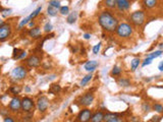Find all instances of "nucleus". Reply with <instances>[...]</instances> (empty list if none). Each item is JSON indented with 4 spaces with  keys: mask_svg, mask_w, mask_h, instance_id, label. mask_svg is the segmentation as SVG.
Masks as SVG:
<instances>
[{
    "mask_svg": "<svg viewBox=\"0 0 163 122\" xmlns=\"http://www.w3.org/2000/svg\"><path fill=\"white\" fill-rule=\"evenodd\" d=\"M99 63L96 60H91L85 63V70H87L88 72H93L97 67H98Z\"/></svg>",
    "mask_w": 163,
    "mask_h": 122,
    "instance_id": "4468645a",
    "label": "nucleus"
},
{
    "mask_svg": "<svg viewBox=\"0 0 163 122\" xmlns=\"http://www.w3.org/2000/svg\"><path fill=\"white\" fill-rule=\"evenodd\" d=\"M33 18H32V16L31 15H29V16H27V17H24V20H22V22H20V24H18V30H22V28H24V26H27V24H29V22L32 20Z\"/></svg>",
    "mask_w": 163,
    "mask_h": 122,
    "instance_id": "a211bd4d",
    "label": "nucleus"
},
{
    "mask_svg": "<svg viewBox=\"0 0 163 122\" xmlns=\"http://www.w3.org/2000/svg\"><path fill=\"white\" fill-rule=\"evenodd\" d=\"M160 120H161V118H160L159 116H154L153 118L151 119L152 122H159Z\"/></svg>",
    "mask_w": 163,
    "mask_h": 122,
    "instance_id": "ea45409f",
    "label": "nucleus"
},
{
    "mask_svg": "<svg viewBox=\"0 0 163 122\" xmlns=\"http://www.w3.org/2000/svg\"><path fill=\"white\" fill-rule=\"evenodd\" d=\"M153 109L158 113H163V105L159 104V103H156L153 105Z\"/></svg>",
    "mask_w": 163,
    "mask_h": 122,
    "instance_id": "7c9ffc66",
    "label": "nucleus"
},
{
    "mask_svg": "<svg viewBox=\"0 0 163 122\" xmlns=\"http://www.w3.org/2000/svg\"><path fill=\"white\" fill-rule=\"evenodd\" d=\"M143 109H144V111H145V112H149V111H150V106H149V105L144 104L143 105Z\"/></svg>",
    "mask_w": 163,
    "mask_h": 122,
    "instance_id": "a19ab883",
    "label": "nucleus"
},
{
    "mask_svg": "<svg viewBox=\"0 0 163 122\" xmlns=\"http://www.w3.org/2000/svg\"><path fill=\"white\" fill-rule=\"evenodd\" d=\"M11 12H12V9H10V8H5V9L3 8L1 11L2 17H8V16L11 14Z\"/></svg>",
    "mask_w": 163,
    "mask_h": 122,
    "instance_id": "c85d7f7f",
    "label": "nucleus"
},
{
    "mask_svg": "<svg viewBox=\"0 0 163 122\" xmlns=\"http://www.w3.org/2000/svg\"><path fill=\"white\" fill-rule=\"evenodd\" d=\"M153 59H151V58H149V57H147V58L144 60V62L142 63V66H146V65H149V64H151V62Z\"/></svg>",
    "mask_w": 163,
    "mask_h": 122,
    "instance_id": "c9c22d12",
    "label": "nucleus"
},
{
    "mask_svg": "<svg viewBox=\"0 0 163 122\" xmlns=\"http://www.w3.org/2000/svg\"><path fill=\"white\" fill-rule=\"evenodd\" d=\"M107 122H123V120H122V118H120L119 116H116V117H114V118L108 120Z\"/></svg>",
    "mask_w": 163,
    "mask_h": 122,
    "instance_id": "e433bc0d",
    "label": "nucleus"
},
{
    "mask_svg": "<svg viewBox=\"0 0 163 122\" xmlns=\"http://www.w3.org/2000/svg\"><path fill=\"white\" fill-rule=\"evenodd\" d=\"M116 3H117V0H105V6L110 8V9L116 7Z\"/></svg>",
    "mask_w": 163,
    "mask_h": 122,
    "instance_id": "4be33fe9",
    "label": "nucleus"
},
{
    "mask_svg": "<svg viewBox=\"0 0 163 122\" xmlns=\"http://www.w3.org/2000/svg\"><path fill=\"white\" fill-rule=\"evenodd\" d=\"M47 14H48L49 16H55L57 14V9L49 5L48 8H47Z\"/></svg>",
    "mask_w": 163,
    "mask_h": 122,
    "instance_id": "a878e982",
    "label": "nucleus"
},
{
    "mask_svg": "<svg viewBox=\"0 0 163 122\" xmlns=\"http://www.w3.org/2000/svg\"><path fill=\"white\" fill-rule=\"evenodd\" d=\"M99 24L106 32H114L118 26L117 18L109 11H102L98 17Z\"/></svg>",
    "mask_w": 163,
    "mask_h": 122,
    "instance_id": "f257e3e1",
    "label": "nucleus"
},
{
    "mask_svg": "<svg viewBox=\"0 0 163 122\" xmlns=\"http://www.w3.org/2000/svg\"><path fill=\"white\" fill-rule=\"evenodd\" d=\"M116 34L118 37H120V38H129V37H131L132 35H133V26H131V24H125V22H122V24H118L116 28Z\"/></svg>",
    "mask_w": 163,
    "mask_h": 122,
    "instance_id": "7ed1b4c3",
    "label": "nucleus"
},
{
    "mask_svg": "<svg viewBox=\"0 0 163 122\" xmlns=\"http://www.w3.org/2000/svg\"><path fill=\"white\" fill-rule=\"evenodd\" d=\"M29 37L33 39H39L42 38V33H41L40 26H34V28L30 29V31L28 32Z\"/></svg>",
    "mask_w": 163,
    "mask_h": 122,
    "instance_id": "f8f14e48",
    "label": "nucleus"
},
{
    "mask_svg": "<svg viewBox=\"0 0 163 122\" xmlns=\"http://www.w3.org/2000/svg\"><path fill=\"white\" fill-rule=\"evenodd\" d=\"M117 84H118V86H123V88L131 86V82H129V79H127V78H125V77L119 78V79L117 80Z\"/></svg>",
    "mask_w": 163,
    "mask_h": 122,
    "instance_id": "6ab92c4d",
    "label": "nucleus"
},
{
    "mask_svg": "<svg viewBox=\"0 0 163 122\" xmlns=\"http://www.w3.org/2000/svg\"><path fill=\"white\" fill-rule=\"evenodd\" d=\"M44 32L45 33H50L51 31H52V29H53V26H52V24H50V22H46L45 24V26H44Z\"/></svg>",
    "mask_w": 163,
    "mask_h": 122,
    "instance_id": "473e14b6",
    "label": "nucleus"
},
{
    "mask_svg": "<svg viewBox=\"0 0 163 122\" xmlns=\"http://www.w3.org/2000/svg\"><path fill=\"white\" fill-rule=\"evenodd\" d=\"M145 7L147 8H153L157 4V0H144L143 1Z\"/></svg>",
    "mask_w": 163,
    "mask_h": 122,
    "instance_id": "412c9836",
    "label": "nucleus"
},
{
    "mask_svg": "<svg viewBox=\"0 0 163 122\" xmlns=\"http://www.w3.org/2000/svg\"><path fill=\"white\" fill-rule=\"evenodd\" d=\"M77 18H78V13H77V12H76V11L71 12V13H69V15H67V18H66L67 24H75V22H77Z\"/></svg>",
    "mask_w": 163,
    "mask_h": 122,
    "instance_id": "dca6fc26",
    "label": "nucleus"
},
{
    "mask_svg": "<svg viewBox=\"0 0 163 122\" xmlns=\"http://www.w3.org/2000/svg\"><path fill=\"white\" fill-rule=\"evenodd\" d=\"M121 73V68L119 66H114L111 70V75H119Z\"/></svg>",
    "mask_w": 163,
    "mask_h": 122,
    "instance_id": "c756f323",
    "label": "nucleus"
},
{
    "mask_svg": "<svg viewBox=\"0 0 163 122\" xmlns=\"http://www.w3.org/2000/svg\"><path fill=\"white\" fill-rule=\"evenodd\" d=\"M49 5L56 8V9H59V8L61 7L60 1H59V0H50V1H49Z\"/></svg>",
    "mask_w": 163,
    "mask_h": 122,
    "instance_id": "bb28decb",
    "label": "nucleus"
},
{
    "mask_svg": "<svg viewBox=\"0 0 163 122\" xmlns=\"http://www.w3.org/2000/svg\"><path fill=\"white\" fill-rule=\"evenodd\" d=\"M94 98L95 97L92 93H86L85 95H83V96L80 97L78 102H79V104L83 107H88L93 103Z\"/></svg>",
    "mask_w": 163,
    "mask_h": 122,
    "instance_id": "1a4fd4ad",
    "label": "nucleus"
},
{
    "mask_svg": "<svg viewBox=\"0 0 163 122\" xmlns=\"http://www.w3.org/2000/svg\"><path fill=\"white\" fill-rule=\"evenodd\" d=\"M35 24H35V22H34V20H31V22H29V26H30V28H31V29H32V28H34V26H35Z\"/></svg>",
    "mask_w": 163,
    "mask_h": 122,
    "instance_id": "79ce46f5",
    "label": "nucleus"
},
{
    "mask_svg": "<svg viewBox=\"0 0 163 122\" xmlns=\"http://www.w3.org/2000/svg\"><path fill=\"white\" fill-rule=\"evenodd\" d=\"M84 38L86 39V40H89V39L91 38V34H85L84 35Z\"/></svg>",
    "mask_w": 163,
    "mask_h": 122,
    "instance_id": "c03bdc74",
    "label": "nucleus"
},
{
    "mask_svg": "<svg viewBox=\"0 0 163 122\" xmlns=\"http://www.w3.org/2000/svg\"><path fill=\"white\" fill-rule=\"evenodd\" d=\"M140 63H141L140 58H134L133 60H132V62H131V69H132V71H135V70L137 69L138 67H139Z\"/></svg>",
    "mask_w": 163,
    "mask_h": 122,
    "instance_id": "aec40b11",
    "label": "nucleus"
},
{
    "mask_svg": "<svg viewBox=\"0 0 163 122\" xmlns=\"http://www.w3.org/2000/svg\"><path fill=\"white\" fill-rule=\"evenodd\" d=\"M161 54H162V51L161 50H158V51H155V52H153L152 54L148 55L147 57H149V58H151V59H154V58H157V57H159Z\"/></svg>",
    "mask_w": 163,
    "mask_h": 122,
    "instance_id": "2f4dec72",
    "label": "nucleus"
},
{
    "mask_svg": "<svg viewBox=\"0 0 163 122\" xmlns=\"http://www.w3.org/2000/svg\"><path fill=\"white\" fill-rule=\"evenodd\" d=\"M49 104H50V101H49L48 97L46 96H41L38 98L36 102V107L37 110L40 113H45L47 110H48Z\"/></svg>",
    "mask_w": 163,
    "mask_h": 122,
    "instance_id": "39448f33",
    "label": "nucleus"
},
{
    "mask_svg": "<svg viewBox=\"0 0 163 122\" xmlns=\"http://www.w3.org/2000/svg\"><path fill=\"white\" fill-rule=\"evenodd\" d=\"M91 122H103L104 121V113L101 111H97L91 116Z\"/></svg>",
    "mask_w": 163,
    "mask_h": 122,
    "instance_id": "2eb2a0df",
    "label": "nucleus"
},
{
    "mask_svg": "<svg viewBox=\"0 0 163 122\" xmlns=\"http://www.w3.org/2000/svg\"><path fill=\"white\" fill-rule=\"evenodd\" d=\"M129 20H131V22H133L135 26H142V24H144V22H145V14H144V12L141 11V10L135 11L131 14Z\"/></svg>",
    "mask_w": 163,
    "mask_h": 122,
    "instance_id": "423d86ee",
    "label": "nucleus"
},
{
    "mask_svg": "<svg viewBox=\"0 0 163 122\" xmlns=\"http://www.w3.org/2000/svg\"><path fill=\"white\" fill-rule=\"evenodd\" d=\"M158 69H159L160 71H163V61L160 62V64L158 65Z\"/></svg>",
    "mask_w": 163,
    "mask_h": 122,
    "instance_id": "37998d69",
    "label": "nucleus"
},
{
    "mask_svg": "<svg viewBox=\"0 0 163 122\" xmlns=\"http://www.w3.org/2000/svg\"><path fill=\"white\" fill-rule=\"evenodd\" d=\"M59 12L61 15H69V6H61L59 8Z\"/></svg>",
    "mask_w": 163,
    "mask_h": 122,
    "instance_id": "cd10ccee",
    "label": "nucleus"
},
{
    "mask_svg": "<svg viewBox=\"0 0 163 122\" xmlns=\"http://www.w3.org/2000/svg\"><path fill=\"white\" fill-rule=\"evenodd\" d=\"M4 24H5V22H4V20H2L1 18H0V26H3Z\"/></svg>",
    "mask_w": 163,
    "mask_h": 122,
    "instance_id": "49530a36",
    "label": "nucleus"
},
{
    "mask_svg": "<svg viewBox=\"0 0 163 122\" xmlns=\"http://www.w3.org/2000/svg\"><path fill=\"white\" fill-rule=\"evenodd\" d=\"M24 57H27V52H26V51H22V52L20 53V56H18L17 60H18V59H22V58H24Z\"/></svg>",
    "mask_w": 163,
    "mask_h": 122,
    "instance_id": "58836bf2",
    "label": "nucleus"
},
{
    "mask_svg": "<svg viewBox=\"0 0 163 122\" xmlns=\"http://www.w3.org/2000/svg\"><path fill=\"white\" fill-rule=\"evenodd\" d=\"M0 73H1V66H0Z\"/></svg>",
    "mask_w": 163,
    "mask_h": 122,
    "instance_id": "de8ad7c7",
    "label": "nucleus"
},
{
    "mask_svg": "<svg viewBox=\"0 0 163 122\" xmlns=\"http://www.w3.org/2000/svg\"><path fill=\"white\" fill-rule=\"evenodd\" d=\"M36 103L31 97H24L22 99V111L24 113H32L35 109Z\"/></svg>",
    "mask_w": 163,
    "mask_h": 122,
    "instance_id": "20e7f679",
    "label": "nucleus"
},
{
    "mask_svg": "<svg viewBox=\"0 0 163 122\" xmlns=\"http://www.w3.org/2000/svg\"><path fill=\"white\" fill-rule=\"evenodd\" d=\"M131 1H135V0H131Z\"/></svg>",
    "mask_w": 163,
    "mask_h": 122,
    "instance_id": "09e8293b",
    "label": "nucleus"
},
{
    "mask_svg": "<svg viewBox=\"0 0 163 122\" xmlns=\"http://www.w3.org/2000/svg\"><path fill=\"white\" fill-rule=\"evenodd\" d=\"M41 10H42V6H40V7H38L36 10H34V11H33L32 13L30 14V15L32 16V18H35L37 15H38L39 13H40V12H41Z\"/></svg>",
    "mask_w": 163,
    "mask_h": 122,
    "instance_id": "72a5a7b5",
    "label": "nucleus"
},
{
    "mask_svg": "<svg viewBox=\"0 0 163 122\" xmlns=\"http://www.w3.org/2000/svg\"><path fill=\"white\" fill-rule=\"evenodd\" d=\"M60 91H61V86L57 84H52L50 86V89H49V93H50V94H53V95L58 94Z\"/></svg>",
    "mask_w": 163,
    "mask_h": 122,
    "instance_id": "f3484780",
    "label": "nucleus"
},
{
    "mask_svg": "<svg viewBox=\"0 0 163 122\" xmlns=\"http://www.w3.org/2000/svg\"><path fill=\"white\" fill-rule=\"evenodd\" d=\"M3 122H15V120L10 116H5L3 119Z\"/></svg>",
    "mask_w": 163,
    "mask_h": 122,
    "instance_id": "4c0bfd02",
    "label": "nucleus"
},
{
    "mask_svg": "<svg viewBox=\"0 0 163 122\" xmlns=\"http://www.w3.org/2000/svg\"><path fill=\"white\" fill-rule=\"evenodd\" d=\"M28 75V68L26 65H18L14 67L11 71V77L15 82H20L27 77Z\"/></svg>",
    "mask_w": 163,
    "mask_h": 122,
    "instance_id": "f03ea898",
    "label": "nucleus"
},
{
    "mask_svg": "<svg viewBox=\"0 0 163 122\" xmlns=\"http://www.w3.org/2000/svg\"><path fill=\"white\" fill-rule=\"evenodd\" d=\"M10 93H11L12 95H18L20 92H22V86H12L11 88L9 89Z\"/></svg>",
    "mask_w": 163,
    "mask_h": 122,
    "instance_id": "5701e85b",
    "label": "nucleus"
},
{
    "mask_svg": "<svg viewBox=\"0 0 163 122\" xmlns=\"http://www.w3.org/2000/svg\"><path fill=\"white\" fill-rule=\"evenodd\" d=\"M8 108H9L10 112L12 113L20 112L22 110V99H20L18 97H13L8 104Z\"/></svg>",
    "mask_w": 163,
    "mask_h": 122,
    "instance_id": "6e6552de",
    "label": "nucleus"
},
{
    "mask_svg": "<svg viewBox=\"0 0 163 122\" xmlns=\"http://www.w3.org/2000/svg\"><path fill=\"white\" fill-rule=\"evenodd\" d=\"M116 7L118 8L119 11H125V10L129 9L131 2H129V0H117Z\"/></svg>",
    "mask_w": 163,
    "mask_h": 122,
    "instance_id": "ddd939ff",
    "label": "nucleus"
},
{
    "mask_svg": "<svg viewBox=\"0 0 163 122\" xmlns=\"http://www.w3.org/2000/svg\"><path fill=\"white\" fill-rule=\"evenodd\" d=\"M12 33V26L9 24H4L3 26H0V42L7 40Z\"/></svg>",
    "mask_w": 163,
    "mask_h": 122,
    "instance_id": "0eeeda50",
    "label": "nucleus"
},
{
    "mask_svg": "<svg viewBox=\"0 0 163 122\" xmlns=\"http://www.w3.org/2000/svg\"><path fill=\"white\" fill-rule=\"evenodd\" d=\"M26 65L29 67H39L41 65V57L37 54H32L26 59Z\"/></svg>",
    "mask_w": 163,
    "mask_h": 122,
    "instance_id": "9d476101",
    "label": "nucleus"
},
{
    "mask_svg": "<svg viewBox=\"0 0 163 122\" xmlns=\"http://www.w3.org/2000/svg\"><path fill=\"white\" fill-rule=\"evenodd\" d=\"M24 92H26V93H30L31 92V88H30V86H26V88H24Z\"/></svg>",
    "mask_w": 163,
    "mask_h": 122,
    "instance_id": "a18cd8bd",
    "label": "nucleus"
},
{
    "mask_svg": "<svg viewBox=\"0 0 163 122\" xmlns=\"http://www.w3.org/2000/svg\"><path fill=\"white\" fill-rule=\"evenodd\" d=\"M92 77H93L92 73H89V74H87L86 76H84V77H83V79L81 80V86H86V84H88V82H90L91 79H92Z\"/></svg>",
    "mask_w": 163,
    "mask_h": 122,
    "instance_id": "b1692460",
    "label": "nucleus"
},
{
    "mask_svg": "<svg viewBox=\"0 0 163 122\" xmlns=\"http://www.w3.org/2000/svg\"><path fill=\"white\" fill-rule=\"evenodd\" d=\"M22 51L24 50H22V49H20V48H14L13 51H12V58H13L14 60H17L18 56H20Z\"/></svg>",
    "mask_w": 163,
    "mask_h": 122,
    "instance_id": "393cba45",
    "label": "nucleus"
},
{
    "mask_svg": "<svg viewBox=\"0 0 163 122\" xmlns=\"http://www.w3.org/2000/svg\"><path fill=\"white\" fill-rule=\"evenodd\" d=\"M100 49H101V42H99L98 44L93 47V53H94V54H98Z\"/></svg>",
    "mask_w": 163,
    "mask_h": 122,
    "instance_id": "f704fd0d",
    "label": "nucleus"
},
{
    "mask_svg": "<svg viewBox=\"0 0 163 122\" xmlns=\"http://www.w3.org/2000/svg\"><path fill=\"white\" fill-rule=\"evenodd\" d=\"M91 116H92V111L90 109H83L79 112L77 116L78 122H89L91 120Z\"/></svg>",
    "mask_w": 163,
    "mask_h": 122,
    "instance_id": "9b49d317",
    "label": "nucleus"
}]
</instances>
